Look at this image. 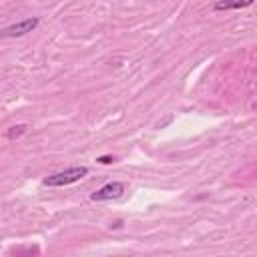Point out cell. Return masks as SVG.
Listing matches in <instances>:
<instances>
[{
	"label": "cell",
	"mask_w": 257,
	"mask_h": 257,
	"mask_svg": "<svg viewBox=\"0 0 257 257\" xmlns=\"http://www.w3.org/2000/svg\"><path fill=\"white\" fill-rule=\"evenodd\" d=\"M38 26V18H26V20H20L4 30H0V38H16V36H24L28 32H32L34 28Z\"/></svg>",
	"instance_id": "7a4b0ae2"
},
{
	"label": "cell",
	"mask_w": 257,
	"mask_h": 257,
	"mask_svg": "<svg viewBox=\"0 0 257 257\" xmlns=\"http://www.w3.org/2000/svg\"><path fill=\"white\" fill-rule=\"evenodd\" d=\"M86 173H88L86 167H72V169L60 171V173L48 175V177L44 179V185H46V187H62V185H70V183L80 181Z\"/></svg>",
	"instance_id": "6da1fadb"
},
{
	"label": "cell",
	"mask_w": 257,
	"mask_h": 257,
	"mask_svg": "<svg viewBox=\"0 0 257 257\" xmlns=\"http://www.w3.org/2000/svg\"><path fill=\"white\" fill-rule=\"evenodd\" d=\"M122 193H124V185L118 181H112V183H106L104 187H100L98 191H94L90 195V199L92 201H110V199H118Z\"/></svg>",
	"instance_id": "3957f363"
},
{
	"label": "cell",
	"mask_w": 257,
	"mask_h": 257,
	"mask_svg": "<svg viewBox=\"0 0 257 257\" xmlns=\"http://www.w3.org/2000/svg\"><path fill=\"white\" fill-rule=\"evenodd\" d=\"M255 0H217L215 2V10H239L245 6H251Z\"/></svg>",
	"instance_id": "277c9868"
},
{
	"label": "cell",
	"mask_w": 257,
	"mask_h": 257,
	"mask_svg": "<svg viewBox=\"0 0 257 257\" xmlns=\"http://www.w3.org/2000/svg\"><path fill=\"white\" fill-rule=\"evenodd\" d=\"M26 133V124H16V126H10L8 131H6V139H16V137H20V135H24Z\"/></svg>",
	"instance_id": "5b68a950"
},
{
	"label": "cell",
	"mask_w": 257,
	"mask_h": 257,
	"mask_svg": "<svg viewBox=\"0 0 257 257\" xmlns=\"http://www.w3.org/2000/svg\"><path fill=\"white\" fill-rule=\"evenodd\" d=\"M96 161L102 163V165H110V163H114V157H108V155H106V157H98Z\"/></svg>",
	"instance_id": "8992f818"
}]
</instances>
